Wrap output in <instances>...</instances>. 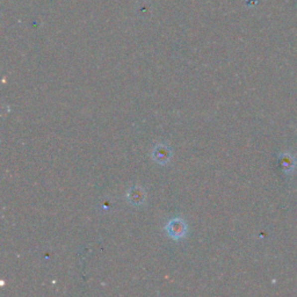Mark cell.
<instances>
[{"label": "cell", "mask_w": 297, "mask_h": 297, "mask_svg": "<svg viewBox=\"0 0 297 297\" xmlns=\"http://www.w3.org/2000/svg\"><path fill=\"white\" fill-rule=\"evenodd\" d=\"M169 233L174 238H180L185 235V224L179 219H174L169 225Z\"/></svg>", "instance_id": "1"}]
</instances>
